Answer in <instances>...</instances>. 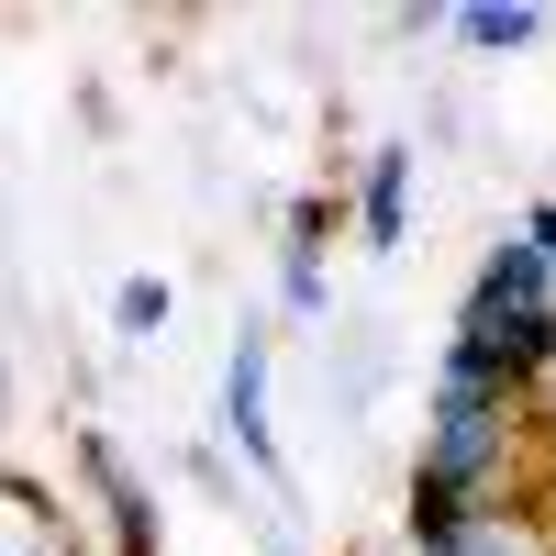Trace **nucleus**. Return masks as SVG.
<instances>
[{"mask_svg":"<svg viewBox=\"0 0 556 556\" xmlns=\"http://www.w3.org/2000/svg\"><path fill=\"white\" fill-rule=\"evenodd\" d=\"M456 345H468V356H490L501 379H534V367L556 356V278H545V256H534V245H501V256L479 267Z\"/></svg>","mask_w":556,"mask_h":556,"instance_id":"obj_1","label":"nucleus"},{"mask_svg":"<svg viewBox=\"0 0 556 556\" xmlns=\"http://www.w3.org/2000/svg\"><path fill=\"white\" fill-rule=\"evenodd\" d=\"M501 401H513V379H501L490 356H468L456 345L445 356V390H434V490H456V501H479L490 490V468H501Z\"/></svg>","mask_w":556,"mask_h":556,"instance_id":"obj_2","label":"nucleus"},{"mask_svg":"<svg viewBox=\"0 0 556 556\" xmlns=\"http://www.w3.org/2000/svg\"><path fill=\"white\" fill-rule=\"evenodd\" d=\"M223 424L245 434V456H256V468H278V445H267V345H256V334H235V379H223Z\"/></svg>","mask_w":556,"mask_h":556,"instance_id":"obj_3","label":"nucleus"},{"mask_svg":"<svg viewBox=\"0 0 556 556\" xmlns=\"http://www.w3.org/2000/svg\"><path fill=\"white\" fill-rule=\"evenodd\" d=\"M401 156H379V167H367V235H379V245H401Z\"/></svg>","mask_w":556,"mask_h":556,"instance_id":"obj_4","label":"nucleus"},{"mask_svg":"<svg viewBox=\"0 0 556 556\" xmlns=\"http://www.w3.org/2000/svg\"><path fill=\"white\" fill-rule=\"evenodd\" d=\"M468 23V45H534V12L513 0V12H501V0H479V12H456Z\"/></svg>","mask_w":556,"mask_h":556,"instance_id":"obj_5","label":"nucleus"},{"mask_svg":"<svg viewBox=\"0 0 556 556\" xmlns=\"http://www.w3.org/2000/svg\"><path fill=\"white\" fill-rule=\"evenodd\" d=\"M156 323H167V290H156V278H134V290H123V334H156Z\"/></svg>","mask_w":556,"mask_h":556,"instance_id":"obj_6","label":"nucleus"},{"mask_svg":"<svg viewBox=\"0 0 556 556\" xmlns=\"http://www.w3.org/2000/svg\"><path fill=\"white\" fill-rule=\"evenodd\" d=\"M523 245H534V256H545V278H556V201L534 212V235H523Z\"/></svg>","mask_w":556,"mask_h":556,"instance_id":"obj_7","label":"nucleus"}]
</instances>
